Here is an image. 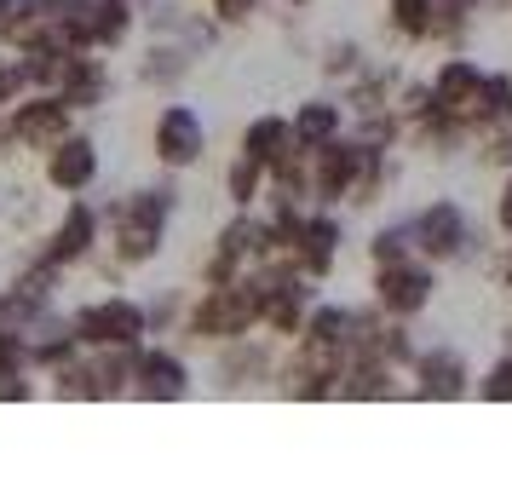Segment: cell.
Here are the masks:
<instances>
[{"instance_id":"obj_24","label":"cell","mask_w":512,"mask_h":495,"mask_svg":"<svg viewBox=\"0 0 512 495\" xmlns=\"http://www.w3.org/2000/svg\"><path fill=\"white\" fill-rule=\"evenodd\" d=\"M369 260L374 265H397V260H409V231H380L369 242Z\"/></svg>"},{"instance_id":"obj_35","label":"cell","mask_w":512,"mask_h":495,"mask_svg":"<svg viewBox=\"0 0 512 495\" xmlns=\"http://www.w3.org/2000/svg\"><path fill=\"white\" fill-rule=\"evenodd\" d=\"M133 6H139V0H133Z\"/></svg>"},{"instance_id":"obj_15","label":"cell","mask_w":512,"mask_h":495,"mask_svg":"<svg viewBox=\"0 0 512 495\" xmlns=\"http://www.w3.org/2000/svg\"><path fill=\"white\" fill-rule=\"evenodd\" d=\"M294 150H300V144H294V127H288L282 116H254L248 127H242V156L259 162L265 173H271L277 162H288Z\"/></svg>"},{"instance_id":"obj_17","label":"cell","mask_w":512,"mask_h":495,"mask_svg":"<svg viewBox=\"0 0 512 495\" xmlns=\"http://www.w3.org/2000/svg\"><path fill=\"white\" fill-rule=\"evenodd\" d=\"M294 144L300 150H317V144H328L334 133H340V104H328V98H311V104H300L294 110Z\"/></svg>"},{"instance_id":"obj_23","label":"cell","mask_w":512,"mask_h":495,"mask_svg":"<svg viewBox=\"0 0 512 495\" xmlns=\"http://www.w3.org/2000/svg\"><path fill=\"white\" fill-rule=\"evenodd\" d=\"M24 93H29V75H24V64L0 52V110H12V104H18Z\"/></svg>"},{"instance_id":"obj_25","label":"cell","mask_w":512,"mask_h":495,"mask_svg":"<svg viewBox=\"0 0 512 495\" xmlns=\"http://www.w3.org/2000/svg\"><path fill=\"white\" fill-rule=\"evenodd\" d=\"M18 369H29L24 334H18V329H0V375H18Z\"/></svg>"},{"instance_id":"obj_12","label":"cell","mask_w":512,"mask_h":495,"mask_svg":"<svg viewBox=\"0 0 512 495\" xmlns=\"http://www.w3.org/2000/svg\"><path fill=\"white\" fill-rule=\"evenodd\" d=\"M110 58H98V52H70V64L58 75V98L70 104L75 116L81 110H104L110 104Z\"/></svg>"},{"instance_id":"obj_34","label":"cell","mask_w":512,"mask_h":495,"mask_svg":"<svg viewBox=\"0 0 512 495\" xmlns=\"http://www.w3.org/2000/svg\"><path fill=\"white\" fill-rule=\"evenodd\" d=\"M288 6H311V0H288Z\"/></svg>"},{"instance_id":"obj_30","label":"cell","mask_w":512,"mask_h":495,"mask_svg":"<svg viewBox=\"0 0 512 495\" xmlns=\"http://www.w3.org/2000/svg\"><path fill=\"white\" fill-rule=\"evenodd\" d=\"M328 75H351L357 70V47L351 41H340V47H328V64H323Z\"/></svg>"},{"instance_id":"obj_9","label":"cell","mask_w":512,"mask_h":495,"mask_svg":"<svg viewBox=\"0 0 512 495\" xmlns=\"http://www.w3.org/2000/svg\"><path fill=\"white\" fill-rule=\"evenodd\" d=\"M133 398L144 403H179L190 398V363L167 346H139L133 352Z\"/></svg>"},{"instance_id":"obj_5","label":"cell","mask_w":512,"mask_h":495,"mask_svg":"<svg viewBox=\"0 0 512 495\" xmlns=\"http://www.w3.org/2000/svg\"><path fill=\"white\" fill-rule=\"evenodd\" d=\"M133 24H139L133 0H81L64 18V35H70L75 52H116V47H127Z\"/></svg>"},{"instance_id":"obj_33","label":"cell","mask_w":512,"mask_h":495,"mask_svg":"<svg viewBox=\"0 0 512 495\" xmlns=\"http://www.w3.org/2000/svg\"><path fill=\"white\" fill-rule=\"evenodd\" d=\"M501 277H507V288H512V254H507V265H501Z\"/></svg>"},{"instance_id":"obj_2","label":"cell","mask_w":512,"mask_h":495,"mask_svg":"<svg viewBox=\"0 0 512 495\" xmlns=\"http://www.w3.org/2000/svg\"><path fill=\"white\" fill-rule=\"evenodd\" d=\"M185 329L190 340H208V346H231L242 334L259 329V300H254V283L236 277V283H208L202 300L185 311Z\"/></svg>"},{"instance_id":"obj_7","label":"cell","mask_w":512,"mask_h":495,"mask_svg":"<svg viewBox=\"0 0 512 495\" xmlns=\"http://www.w3.org/2000/svg\"><path fill=\"white\" fill-rule=\"evenodd\" d=\"M150 150H156V162L167 173H179V167H196L202 162V150H208V127L202 116L190 110V104H167L156 127H150Z\"/></svg>"},{"instance_id":"obj_1","label":"cell","mask_w":512,"mask_h":495,"mask_svg":"<svg viewBox=\"0 0 512 495\" xmlns=\"http://www.w3.org/2000/svg\"><path fill=\"white\" fill-rule=\"evenodd\" d=\"M173 208H179L173 185H139V190H127L116 208L104 213L116 265H150V260H156V254H162V242H167V225H173Z\"/></svg>"},{"instance_id":"obj_26","label":"cell","mask_w":512,"mask_h":495,"mask_svg":"<svg viewBox=\"0 0 512 495\" xmlns=\"http://www.w3.org/2000/svg\"><path fill=\"white\" fill-rule=\"evenodd\" d=\"M484 398H489V403H512V352L484 375Z\"/></svg>"},{"instance_id":"obj_31","label":"cell","mask_w":512,"mask_h":495,"mask_svg":"<svg viewBox=\"0 0 512 495\" xmlns=\"http://www.w3.org/2000/svg\"><path fill=\"white\" fill-rule=\"evenodd\" d=\"M495 219H501V231L512 236V179H507V190H501V208H495Z\"/></svg>"},{"instance_id":"obj_29","label":"cell","mask_w":512,"mask_h":495,"mask_svg":"<svg viewBox=\"0 0 512 495\" xmlns=\"http://www.w3.org/2000/svg\"><path fill=\"white\" fill-rule=\"evenodd\" d=\"M259 12V0H213V18L219 24H248Z\"/></svg>"},{"instance_id":"obj_22","label":"cell","mask_w":512,"mask_h":495,"mask_svg":"<svg viewBox=\"0 0 512 495\" xmlns=\"http://www.w3.org/2000/svg\"><path fill=\"white\" fill-rule=\"evenodd\" d=\"M501 116H512V75H484V116H478V127H489Z\"/></svg>"},{"instance_id":"obj_3","label":"cell","mask_w":512,"mask_h":495,"mask_svg":"<svg viewBox=\"0 0 512 495\" xmlns=\"http://www.w3.org/2000/svg\"><path fill=\"white\" fill-rule=\"evenodd\" d=\"M70 329L81 340V352H133V346L150 340V317L127 294H98L87 306H75Z\"/></svg>"},{"instance_id":"obj_21","label":"cell","mask_w":512,"mask_h":495,"mask_svg":"<svg viewBox=\"0 0 512 495\" xmlns=\"http://www.w3.org/2000/svg\"><path fill=\"white\" fill-rule=\"evenodd\" d=\"M225 190H231L236 208H254V196L265 190V167L248 162V156H236V162L225 167Z\"/></svg>"},{"instance_id":"obj_4","label":"cell","mask_w":512,"mask_h":495,"mask_svg":"<svg viewBox=\"0 0 512 495\" xmlns=\"http://www.w3.org/2000/svg\"><path fill=\"white\" fill-rule=\"evenodd\" d=\"M98 236H104V213L87 196H64L58 225L41 236V260L58 265V271H75V265H87L98 254Z\"/></svg>"},{"instance_id":"obj_14","label":"cell","mask_w":512,"mask_h":495,"mask_svg":"<svg viewBox=\"0 0 512 495\" xmlns=\"http://www.w3.org/2000/svg\"><path fill=\"white\" fill-rule=\"evenodd\" d=\"M409 236H415V248L426 260H455L466 248V219H461L455 202H432V208L409 225Z\"/></svg>"},{"instance_id":"obj_8","label":"cell","mask_w":512,"mask_h":495,"mask_svg":"<svg viewBox=\"0 0 512 495\" xmlns=\"http://www.w3.org/2000/svg\"><path fill=\"white\" fill-rule=\"evenodd\" d=\"M432 110L443 121H455V127H478V116H484V75H478V64L449 58L432 75Z\"/></svg>"},{"instance_id":"obj_28","label":"cell","mask_w":512,"mask_h":495,"mask_svg":"<svg viewBox=\"0 0 512 495\" xmlns=\"http://www.w3.org/2000/svg\"><path fill=\"white\" fill-rule=\"evenodd\" d=\"M41 398V386L29 380V369H18V375H0V403H29Z\"/></svg>"},{"instance_id":"obj_11","label":"cell","mask_w":512,"mask_h":495,"mask_svg":"<svg viewBox=\"0 0 512 495\" xmlns=\"http://www.w3.org/2000/svg\"><path fill=\"white\" fill-rule=\"evenodd\" d=\"M374 306L386 317H415V311L432 306V271L415 260L397 265H374Z\"/></svg>"},{"instance_id":"obj_20","label":"cell","mask_w":512,"mask_h":495,"mask_svg":"<svg viewBox=\"0 0 512 495\" xmlns=\"http://www.w3.org/2000/svg\"><path fill=\"white\" fill-rule=\"evenodd\" d=\"M432 0H392V29L403 41H432Z\"/></svg>"},{"instance_id":"obj_16","label":"cell","mask_w":512,"mask_h":495,"mask_svg":"<svg viewBox=\"0 0 512 495\" xmlns=\"http://www.w3.org/2000/svg\"><path fill=\"white\" fill-rule=\"evenodd\" d=\"M415 392L420 398H438V403H455L466 398V363L455 352H420L415 357Z\"/></svg>"},{"instance_id":"obj_19","label":"cell","mask_w":512,"mask_h":495,"mask_svg":"<svg viewBox=\"0 0 512 495\" xmlns=\"http://www.w3.org/2000/svg\"><path fill=\"white\" fill-rule=\"evenodd\" d=\"M185 64H190V52L179 47V41H156V47L144 52V64L133 75H139L144 87H167V81H179V75H185Z\"/></svg>"},{"instance_id":"obj_13","label":"cell","mask_w":512,"mask_h":495,"mask_svg":"<svg viewBox=\"0 0 512 495\" xmlns=\"http://www.w3.org/2000/svg\"><path fill=\"white\" fill-rule=\"evenodd\" d=\"M340 260V225L328 219V213H311L300 219V236H294V271L311 277V283H323L328 271Z\"/></svg>"},{"instance_id":"obj_32","label":"cell","mask_w":512,"mask_h":495,"mask_svg":"<svg viewBox=\"0 0 512 495\" xmlns=\"http://www.w3.org/2000/svg\"><path fill=\"white\" fill-rule=\"evenodd\" d=\"M18 144H12V127H6V110H0V156H12Z\"/></svg>"},{"instance_id":"obj_10","label":"cell","mask_w":512,"mask_h":495,"mask_svg":"<svg viewBox=\"0 0 512 495\" xmlns=\"http://www.w3.org/2000/svg\"><path fill=\"white\" fill-rule=\"evenodd\" d=\"M98 173H104V162H98L93 133H75L70 127V133L47 150V185L58 190V196H81V190H93Z\"/></svg>"},{"instance_id":"obj_18","label":"cell","mask_w":512,"mask_h":495,"mask_svg":"<svg viewBox=\"0 0 512 495\" xmlns=\"http://www.w3.org/2000/svg\"><path fill=\"white\" fill-rule=\"evenodd\" d=\"M346 334H351V311L346 306H311L305 323H300L305 346H334V352H346Z\"/></svg>"},{"instance_id":"obj_6","label":"cell","mask_w":512,"mask_h":495,"mask_svg":"<svg viewBox=\"0 0 512 495\" xmlns=\"http://www.w3.org/2000/svg\"><path fill=\"white\" fill-rule=\"evenodd\" d=\"M6 127H12V144H18V150H41V156H47L52 144L75 127V110L58 93H35V87H29V93L6 110Z\"/></svg>"},{"instance_id":"obj_27","label":"cell","mask_w":512,"mask_h":495,"mask_svg":"<svg viewBox=\"0 0 512 495\" xmlns=\"http://www.w3.org/2000/svg\"><path fill=\"white\" fill-rule=\"evenodd\" d=\"M29 12H35V0H0V47H12V35Z\"/></svg>"}]
</instances>
